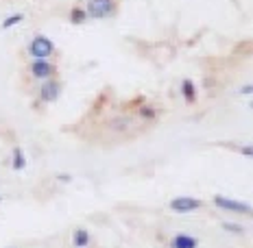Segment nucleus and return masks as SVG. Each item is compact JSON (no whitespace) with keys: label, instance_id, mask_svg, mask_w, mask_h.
Here are the masks:
<instances>
[{"label":"nucleus","instance_id":"f257e3e1","mask_svg":"<svg viewBox=\"0 0 253 248\" xmlns=\"http://www.w3.org/2000/svg\"><path fill=\"white\" fill-rule=\"evenodd\" d=\"M24 55L29 57V59H50V61H57L59 50H57V44L52 41V37H48V35H44V33H35L33 37L26 41Z\"/></svg>","mask_w":253,"mask_h":248},{"label":"nucleus","instance_id":"f03ea898","mask_svg":"<svg viewBox=\"0 0 253 248\" xmlns=\"http://www.w3.org/2000/svg\"><path fill=\"white\" fill-rule=\"evenodd\" d=\"M24 72L31 81H48V78L59 76V63L50 59H29L24 66Z\"/></svg>","mask_w":253,"mask_h":248},{"label":"nucleus","instance_id":"7ed1b4c3","mask_svg":"<svg viewBox=\"0 0 253 248\" xmlns=\"http://www.w3.org/2000/svg\"><path fill=\"white\" fill-rule=\"evenodd\" d=\"M83 7L89 20H114L120 11V0H85Z\"/></svg>","mask_w":253,"mask_h":248},{"label":"nucleus","instance_id":"20e7f679","mask_svg":"<svg viewBox=\"0 0 253 248\" xmlns=\"http://www.w3.org/2000/svg\"><path fill=\"white\" fill-rule=\"evenodd\" d=\"M63 92V83L61 78H48V81H42L38 87V103L40 105H52L57 103Z\"/></svg>","mask_w":253,"mask_h":248},{"label":"nucleus","instance_id":"39448f33","mask_svg":"<svg viewBox=\"0 0 253 248\" xmlns=\"http://www.w3.org/2000/svg\"><path fill=\"white\" fill-rule=\"evenodd\" d=\"M214 205L218 209H225V211H231V213H251V205L249 203H242V200H234V198H227V196H214Z\"/></svg>","mask_w":253,"mask_h":248},{"label":"nucleus","instance_id":"423d86ee","mask_svg":"<svg viewBox=\"0 0 253 248\" xmlns=\"http://www.w3.org/2000/svg\"><path fill=\"white\" fill-rule=\"evenodd\" d=\"M201 200L199 198H192V196H177L170 200V209L177 211V213H190V211H197L201 207Z\"/></svg>","mask_w":253,"mask_h":248},{"label":"nucleus","instance_id":"0eeeda50","mask_svg":"<svg viewBox=\"0 0 253 248\" xmlns=\"http://www.w3.org/2000/svg\"><path fill=\"white\" fill-rule=\"evenodd\" d=\"M87 11L85 7H83V2H75L70 9H68V22H70L72 26H83L87 24Z\"/></svg>","mask_w":253,"mask_h":248},{"label":"nucleus","instance_id":"6e6552de","mask_svg":"<svg viewBox=\"0 0 253 248\" xmlns=\"http://www.w3.org/2000/svg\"><path fill=\"white\" fill-rule=\"evenodd\" d=\"M179 92H181V98L186 100L188 105L197 103L199 92H197V83H194L192 78H181V83H179Z\"/></svg>","mask_w":253,"mask_h":248},{"label":"nucleus","instance_id":"1a4fd4ad","mask_svg":"<svg viewBox=\"0 0 253 248\" xmlns=\"http://www.w3.org/2000/svg\"><path fill=\"white\" fill-rule=\"evenodd\" d=\"M135 111H138V118H140V120H146V122H153V120L160 115V111H157L155 105L146 103L144 98H140V107L135 109Z\"/></svg>","mask_w":253,"mask_h":248},{"label":"nucleus","instance_id":"9d476101","mask_svg":"<svg viewBox=\"0 0 253 248\" xmlns=\"http://www.w3.org/2000/svg\"><path fill=\"white\" fill-rule=\"evenodd\" d=\"M197 246H199V240L188 233H177L170 242V248H197Z\"/></svg>","mask_w":253,"mask_h":248},{"label":"nucleus","instance_id":"9b49d317","mask_svg":"<svg viewBox=\"0 0 253 248\" xmlns=\"http://www.w3.org/2000/svg\"><path fill=\"white\" fill-rule=\"evenodd\" d=\"M11 168L15 172H22L26 168V157H24V150L20 148H13V155H11Z\"/></svg>","mask_w":253,"mask_h":248},{"label":"nucleus","instance_id":"f8f14e48","mask_svg":"<svg viewBox=\"0 0 253 248\" xmlns=\"http://www.w3.org/2000/svg\"><path fill=\"white\" fill-rule=\"evenodd\" d=\"M72 244L77 248H87L89 246V233L85 229H77L75 233H72Z\"/></svg>","mask_w":253,"mask_h":248},{"label":"nucleus","instance_id":"ddd939ff","mask_svg":"<svg viewBox=\"0 0 253 248\" xmlns=\"http://www.w3.org/2000/svg\"><path fill=\"white\" fill-rule=\"evenodd\" d=\"M24 20V13H11V15H7V18L2 20V31H9V29H13L15 24H20Z\"/></svg>","mask_w":253,"mask_h":248},{"label":"nucleus","instance_id":"4468645a","mask_svg":"<svg viewBox=\"0 0 253 248\" xmlns=\"http://www.w3.org/2000/svg\"><path fill=\"white\" fill-rule=\"evenodd\" d=\"M225 231H234V233H242V226H234V224H223Z\"/></svg>","mask_w":253,"mask_h":248}]
</instances>
